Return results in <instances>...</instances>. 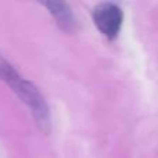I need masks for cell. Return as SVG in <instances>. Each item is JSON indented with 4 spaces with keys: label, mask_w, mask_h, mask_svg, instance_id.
<instances>
[{
    "label": "cell",
    "mask_w": 158,
    "mask_h": 158,
    "mask_svg": "<svg viewBox=\"0 0 158 158\" xmlns=\"http://www.w3.org/2000/svg\"><path fill=\"white\" fill-rule=\"evenodd\" d=\"M14 92L19 96L22 101L25 104L31 107L32 114L36 119L38 126L42 129L43 132H49L50 128V112H49V107H47L46 101H44L43 96L40 94V92L38 90V87L29 81L21 79L18 82Z\"/></svg>",
    "instance_id": "cell-1"
},
{
    "label": "cell",
    "mask_w": 158,
    "mask_h": 158,
    "mask_svg": "<svg viewBox=\"0 0 158 158\" xmlns=\"http://www.w3.org/2000/svg\"><path fill=\"white\" fill-rule=\"evenodd\" d=\"M92 18L97 29L106 36L107 39L112 40L118 36L122 27L123 13L122 8L115 3H100L92 10Z\"/></svg>",
    "instance_id": "cell-2"
},
{
    "label": "cell",
    "mask_w": 158,
    "mask_h": 158,
    "mask_svg": "<svg viewBox=\"0 0 158 158\" xmlns=\"http://www.w3.org/2000/svg\"><path fill=\"white\" fill-rule=\"evenodd\" d=\"M43 6L50 11L53 17L56 18L58 27L67 32H75L78 24L72 10L69 6L64 2H44Z\"/></svg>",
    "instance_id": "cell-3"
},
{
    "label": "cell",
    "mask_w": 158,
    "mask_h": 158,
    "mask_svg": "<svg viewBox=\"0 0 158 158\" xmlns=\"http://www.w3.org/2000/svg\"><path fill=\"white\" fill-rule=\"evenodd\" d=\"M0 78H2L4 82H7V83L10 85L11 89H13V87L22 79L21 77H19L18 72H17L15 69L7 63V61L3 60L2 57H0Z\"/></svg>",
    "instance_id": "cell-4"
}]
</instances>
